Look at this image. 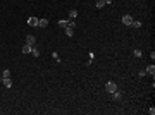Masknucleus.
Masks as SVG:
<instances>
[{
  "instance_id": "f257e3e1",
  "label": "nucleus",
  "mask_w": 155,
  "mask_h": 115,
  "mask_svg": "<svg viewBox=\"0 0 155 115\" xmlns=\"http://www.w3.org/2000/svg\"><path fill=\"white\" fill-rule=\"evenodd\" d=\"M115 89H117V84H115L114 81H109V83H105V91H107L109 94H112Z\"/></svg>"
},
{
  "instance_id": "f03ea898",
  "label": "nucleus",
  "mask_w": 155,
  "mask_h": 115,
  "mask_svg": "<svg viewBox=\"0 0 155 115\" xmlns=\"http://www.w3.org/2000/svg\"><path fill=\"white\" fill-rule=\"evenodd\" d=\"M133 21H134V19H133L129 14L122 15V23H124V26H131V24H133Z\"/></svg>"
},
{
  "instance_id": "7ed1b4c3",
  "label": "nucleus",
  "mask_w": 155,
  "mask_h": 115,
  "mask_svg": "<svg viewBox=\"0 0 155 115\" xmlns=\"http://www.w3.org/2000/svg\"><path fill=\"white\" fill-rule=\"evenodd\" d=\"M26 45H31V46L36 45V38H34L33 34H28V36H26Z\"/></svg>"
},
{
  "instance_id": "20e7f679",
  "label": "nucleus",
  "mask_w": 155,
  "mask_h": 115,
  "mask_svg": "<svg viewBox=\"0 0 155 115\" xmlns=\"http://www.w3.org/2000/svg\"><path fill=\"white\" fill-rule=\"evenodd\" d=\"M28 24H29V26H38V17L31 15V17L28 19Z\"/></svg>"
},
{
  "instance_id": "39448f33",
  "label": "nucleus",
  "mask_w": 155,
  "mask_h": 115,
  "mask_svg": "<svg viewBox=\"0 0 155 115\" xmlns=\"http://www.w3.org/2000/svg\"><path fill=\"white\" fill-rule=\"evenodd\" d=\"M48 26V19H38V28H47Z\"/></svg>"
},
{
  "instance_id": "423d86ee",
  "label": "nucleus",
  "mask_w": 155,
  "mask_h": 115,
  "mask_svg": "<svg viewBox=\"0 0 155 115\" xmlns=\"http://www.w3.org/2000/svg\"><path fill=\"white\" fill-rule=\"evenodd\" d=\"M145 72H146V74H150V76H153V74H155V65H153V64H150V65L145 69Z\"/></svg>"
},
{
  "instance_id": "0eeeda50",
  "label": "nucleus",
  "mask_w": 155,
  "mask_h": 115,
  "mask_svg": "<svg viewBox=\"0 0 155 115\" xmlns=\"http://www.w3.org/2000/svg\"><path fill=\"white\" fill-rule=\"evenodd\" d=\"M2 83H4V86H5V88H12V79H10V77H4V79H2Z\"/></svg>"
},
{
  "instance_id": "6e6552de",
  "label": "nucleus",
  "mask_w": 155,
  "mask_h": 115,
  "mask_svg": "<svg viewBox=\"0 0 155 115\" xmlns=\"http://www.w3.org/2000/svg\"><path fill=\"white\" fill-rule=\"evenodd\" d=\"M112 98H114V100H121V98H122V93H121L119 89H115V91L112 93Z\"/></svg>"
},
{
  "instance_id": "1a4fd4ad",
  "label": "nucleus",
  "mask_w": 155,
  "mask_h": 115,
  "mask_svg": "<svg viewBox=\"0 0 155 115\" xmlns=\"http://www.w3.org/2000/svg\"><path fill=\"white\" fill-rule=\"evenodd\" d=\"M64 31H66V34H67L69 38L74 34V28H71V26H66V28H64Z\"/></svg>"
},
{
  "instance_id": "9d476101",
  "label": "nucleus",
  "mask_w": 155,
  "mask_h": 115,
  "mask_svg": "<svg viewBox=\"0 0 155 115\" xmlns=\"http://www.w3.org/2000/svg\"><path fill=\"white\" fill-rule=\"evenodd\" d=\"M31 48H33L31 45H24V46H23V53H24V55H29V53H31Z\"/></svg>"
},
{
  "instance_id": "9b49d317",
  "label": "nucleus",
  "mask_w": 155,
  "mask_h": 115,
  "mask_svg": "<svg viewBox=\"0 0 155 115\" xmlns=\"http://www.w3.org/2000/svg\"><path fill=\"white\" fill-rule=\"evenodd\" d=\"M133 55L136 57V59H141V57H143V55H141V50H140V48H134V50H133Z\"/></svg>"
},
{
  "instance_id": "f8f14e48",
  "label": "nucleus",
  "mask_w": 155,
  "mask_h": 115,
  "mask_svg": "<svg viewBox=\"0 0 155 115\" xmlns=\"http://www.w3.org/2000/svg\"><path fill=\"white\" fill-rule=\"evenodd\" d=\"M31 55H33V57H40V50H38L36 46H33V48H31Z\"/></svg>"
},
{
  "instance_id": "ddd939ff",
  "label": "nucleus",
  "mask_w": 155,
  "mask_h": 115,
  "mask_svg": "<svg viewBox=\"0 0 155 115\" xmlns=\"http://www.w3.org/2000/svg\"><path fill=\"white\" fill-rule=\"evenodd\" d=\"M69 17H71V19H74V17H78V10H76V9H72V10H69Z\"/></svg>"
},
{
  "instance_id": "4468645a",
  "label": "nucleus",
  "mask_w": 155,
  "mask_h": 115,
  "mask_svg": "<svg viewBox=\"0 0 155 115\" xmlns=\"http://www.w3.org/2000/svg\"><path fill=\"white\" fill-rule=\"evenodd\" d=\"M105 5V0H96V9H102Z\"/></svg>"
},
{
  "instance_id": "2eb2a0df",
  "label": "nucleus",
  "mask_w": 155,
  "mask_h": 115,
  "mask_svg": "<svg viewBox=\"0 0 155 115\" xmlns=\"http://www.w3.org/2000/svg\"><path fill=\"white\" fill-rule=\"evenodd\" d=\"M59 26H60V28H66V26H67V21H66V19H60V21H59Z\"/></svg>"
},
{
  "instance_id": "dca6fc26",
  "label": "nucleus",
  "mask_w": 155,
  "mask_h": 115,
  "mask_svg": "<svg viewBox=\"0 0 155 115\" xmlns=\"http://www.w3.org/2000/svg\"><path fill=\"white\" fill-rule=\"evenodd\" d=\"M140 26H141L140 21H133V24H131V28H140Z\"/></svg>"
},
{
  "instance_id": "f3484780",
  "label": "nucleus",
  "mask_w": 155,
  "mask_h": 115,
  "mask_svg": "<svg viewBox=\"0 0 155 115\" xmlns=\"http://www.w3.org/2000/svg\"><path fill=\"white\" fill-rule=\"evenodd\" d=\"M4 77H10V70H9V69L4 70Z\"/></svg>"
},
{
  "instance_id": "a211bd4d",
  "label": "nucleus",
  "mask_w": 155,
  "mask_h": 115,
  "mask_svg": "<svg viewBox=\"0 0 155 115\" xmlns=\"http://www.w3.org/2000/svg\"><path fill=\"white\" fill-rule=\"evenodd\" d=\"M52 57H53L55 60H59V53H57V52H53V53H52Z\"/></svg>"
},
{
  "instance_id": "6ab92c4d",
  "label": "nucleus",
  "mask_w": 155,
  "mask_h": 115,
  "mask_svg": "<svg viewBox=\"0 0 155 115\" xmlns=\"http://www.w3.org/2000/svg\"><path fill=\"white\" fill-rule=\"evenodd\" d=\"M148 113H150V115H153V113H155V108H153V107H150V108H148Z\"/></svg>"
},
{
  "instance_id": "aec40b11",
  "label": "nucleus",
  "mask_w": 155,
  "mask_h": 115,
  "mask_svg": "<svg viewBox=\"0 0 155 115\" xmlns=\"http://www.w3.org/2000/svg\"><path fill=\"white\" fill-rule=\"evenodd\" d=\"M105 4H107V5H110V4H112V0H105Z\"/></svg>"
}]
</instances>
